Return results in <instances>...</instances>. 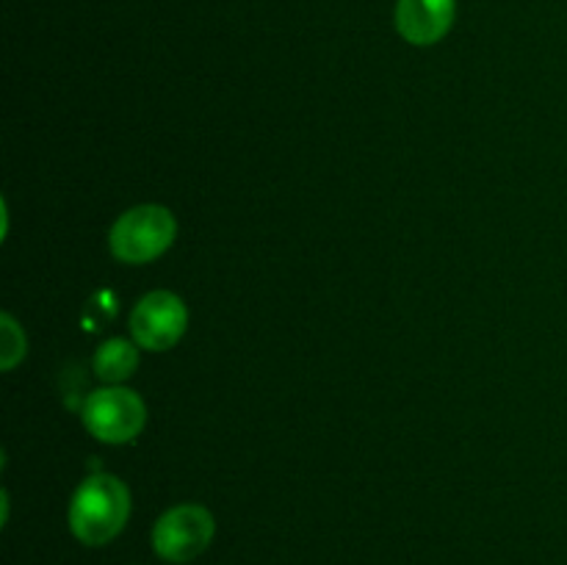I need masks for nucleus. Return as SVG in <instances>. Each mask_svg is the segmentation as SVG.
<instances>
[{
  "label": "nucleus",
  "instance_id": "nucleus-1",
  "mask_svg": "<svg viewBox=\"0 0 567 565\" xmlns=\"http://www.w3.org/2000/svg\"><path fill=\"white\" fill-rule=\"evenodd\" d=\"M131 518V491L114 474H89L70 502V530L83 546H105Z\"/></svg>",
  "mask_w": 567,
  "mask_h": 565
},
{
  "label": "nucleus",
  "instance_id": "nucleus-2",
  "mask_svg": "<svg viewBox=\"0 0 567 565\" xmlns=\"http://www.w3.org/2000/svg\"><path fill=\"white\" fill-rule=\"evenodd\" d=\"M177 219L164 205H136L114 222L109 247L122 264H150L175 244Z\"/></svg>",
  "mask_w": 567,
  "mask_h": 565
},
{
  "label": "nucleus",
  "instance_id": "nucleus-3",
  "mask_svg": "<svg viewBox=\"0 0 567 565\" xmlns=\"http://www.w3.org/2000/svg\"><path fill=\"white\" fill-rule=\"evenodd\" d=\"M83 427L103 443H131L147 421L142 397L131 388L109 386L89 393L83 402Z\"/></svg>",
  "mask_w": 567,
  "mask_h": 565
},
{
  "label": "nucleus",
  "instance_id": "nucleus-4",
  "mask_svg": "<svg viewBox=\"0 0 567 565\" xmlns=\"http://www.w3.org/2000/svg\"><path fill=\"white\" fill-rule=\"evenodd\" d=\"M216 521L203 504H177L153 526V548L166 563H192L210 546Z\"/></svg>",
  "mask_w": 567,
  "mask_h": 565
},
{
  "label": "nucleus",
  "instance_id": "nucleus-5",
  "mask_svg": "<svg viewBox=\"0 0 567 565\" xmlns=\"http://www.w3.org/2000/svg\"><path fill=\"white\" fill-rule=\"evenodd\" d=\"M188 327V310L177 294L150 291L131 314L133 341L150 352H166L183 338Z\"/></svg>",
  "mask_w": 567,
  "mask_h": 565
},
{
  "label": "nucleus",
  "instance_id": "nucleus-6",
  "mask_svg": "<svg viewBox=\"0 0 567 565\" xmlns=\"http://www.w3.org/2000/svg\"><path fill=\"white\" fill-rule=\"evenodd\" d=\"M457 0H396V31L410 44H435L452 31Z\"/></svg>",
  "mask_w": 567,
  "mask_h": 565
},
{
  "label": "nucleus",
  "instance_id": "nucleus-7",
  "mask_svg": "<svg viewBox=\"0 0 567 565\" xmlns=\"http://www.w3.org/2000/svg\"><path fill=\"white\" fill-rule=\"evenodd\" d=\"M138 343L127 338H109L94 352V374L109 386L125 382L138 366Z\"/></svg>",
  "mask_w": 567,
  "mask_h": 565
},
{
  "label": "nucleus",
  "instance_id": "nucleus-8",
  "mask_svg": "<svg viewBox=\"0 0 567 565\" xmlns=\"http://www.w3.org/2000/svg\"><path fill=\"white\" fill-rule=\"evenodd\" d=\"M0 341H3V349H0V366L6 371L14 369L22 358H25V336H22V327L11 319L9 314L0 319Z\"/></svg>",
  "mask_w": 567,
  "mask_h": 565
}]
</instances>
